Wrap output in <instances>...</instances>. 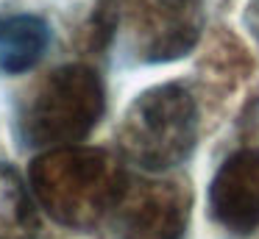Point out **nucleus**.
Masks as SVG:
<instances>
[{
    "label": "nucleus",
    "instance_id": "f257e3e1",
    "mask_svg": "<svg viewBox=\"0 0 259 239\" xmlns=\"http://www.w3.org/2000/svg\"><path fill=\"white\" fill-rule=\"evenodd\" d=\"M214 214L237 233H248L259 222V153L245 150L226 161L212 186Z\"/></svg>",
    "mask_w": 259,
    "mask_h": 239
},
{
    "label": "nucleus",
    "instance_id": "f03ea898",
    "mask_svg": "<svg viewBox=\"0 0 259 239\" xmlns=\"http://www.w3.org/2000/svg\"><path fill=\"white\" fill-rule=\"evenodd\" d=\"M51 31L39 17L14 14L0 20V67L6 72H25L42 59Z\"/></svg>",
    "mask_w": 259,
    "mask_h": 239
}]
</instances>
